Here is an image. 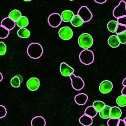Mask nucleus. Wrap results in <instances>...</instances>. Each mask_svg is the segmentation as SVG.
<instances>
[{"mask_svg": "<svg viewBox=\"0 0 126 126\" xmlns=\"http://www.w3.org/2000/svg\"><path fill=\"white\" fill-rule=\"evenodd\" d=\"M31 124L32 126H45L46 121L44 118L41 116H37L32 119Z\"/></svg>", "mask_w": 126, "mask_h": 126, "instance_id": "15", "label": "nucleus"}, {"mask_svg": "<svg viewBox=\"0 0 126 126\" xmlns=\"http://www.w3.org/2000/svg\"><path fill=\"white\" fill-rule=\"evenodd\" d=\"M121 93L122 94L126 96V87L124 86L122 89Z\"/></svg>", "mask_w": 126, "mask_h": 126, "instance_id": "38", "label": "nucleus"}, {"mask_svg": "<svg viewBox=\"0 0 126 126\" xmlns=\"http://www.w3.org/2000/svg\"><path fill=\"white\" fill-rule=\"evenodd\" d=\"M62 20L61 16L57 13L50 14L47 18V21L49 25L53 28L58 27L61 24Z\"/></svg>", "mask_w": 126, "mask_h": 126, "instance_id": "7", "label": "nucleus"}, {"mask_svg": "<svg viewBox=\"0 0 126 126\" xmlns=\"http://www.w3.org/2000/svg\"><path fill=\"white\" fill-rule=\"evenodd\" d=\"M27 51L28 55L31 58L37 59L42 56L43 49L40 44L37 42H32L28 46Z\"/></svg>", "mask_w": 126, "mask_h": 126, "instance_id": "1", "label": "nucleus"}, {"mask_svg": "<svg viewBox=\"0 0 126 126\" xmlns=\"http://www.w3.org/2000/svg\"><path fill=\"white\" fill-rule=\"evenodd\" d=\"M123 120L124 121V122H125V123L126 125V117Z\"/></svg>", "mask_w": 126, "mask_h": 126, "instance_id": "40", "label": "nucleus"}, {"mask_svg": "<svg viewBox=\"0 0 126 126\" xmlns=\"http://www.w3.org/2000/svg\"><path fill=\"white\" fill-rule=\"evenodd\" d=\"M117 19L118 24L126 26V16L120 17Z\"/></svg>", "mask_w": 126, "mask_h": 126, "instance_id": "35", "label": "nucleus"}, {"mask_svg": "<svg viewBox=\"0 0 126 126\" xmlns=\"http://www.w3.org/2000/svg\"></svg>", "mask_w": 126, "mask_h": 126, "instance_id": "42", "label": "nucleus"}, {"mask_svg": "<svg viewBox=\"0 0 126 126\" xmlns=\"http://www.w3.org/2000/svg\"><path fill=\"white\" fill-rule=\"evenodd\" d=\"M9 33V30L0 25V38L1 39L5 38L7 37Z\"/></svg>", "mask_w": 126, "mask_h": 126, "instance_id": "29", "label": "nucleus"}, {"mask_svg": "<svg viewBox=\"0 0 126 126\" xmlns=\"http://www.w3.org/2000/svg\"><path fill=\"white\" fill-rule=\"evenodd\" d=\"M98 112L93 106L87 107L85 109V114L93 118L96 116Z\"/></svg>", "mask_w": 126, "mask_h": 126, "instance_id": "23", "label": "nucleus"}, {"mask_svg": "<svg viewBox=\"0 0 126 126\" xmlns=\"http://www.w3.org/2000/svg\"><path fill=\"white\" fill-rule=\"evenodd\" d=\"M23 81V78L21 75H16L11 79L10 83L13 87L15 88L19 87Z\"/></svg>", "mask_w": 126, "mask_h": 126, "instance_id": "17", "label": "nucleus"}, {"mask_svg": "<svg viewBox=\"0 0 126 126\" xmlns=\"http://www.w3.org/2000/svg\"><path fill=\"white\" fill-rule=\"evenodd\" d=\"M108 44L112 48L118 47L121 43L117 36L112 35L110 36L108 40Z\"/></svg>", "mask_w": 126, "mask_h": 126, "instance_id": "18", "label": "nucleus"}, {"mask_svg": "<svg viewBox=\"0 0 126 126\" xmlns=\"http://www.w3.org/2000/svg\"><path fill=\"white\" fill-rule=\"evenodd\" d=\"M29 21L27 18L24 16H22L16 22L17 25L20 28L24 27L28 24Z\"/></svg>", "mask_w": 126, "mask_h": 126, "instance_id": "25", "label": "nucleus"}, {"mask_svg": "<svg viewBox=\"0 0 126 126\" xmlns=\"http://www.w3.org/2000/svg\"><path fill=\"white\" fill-rule=\"evenodd\" d=\"M118 24L117 21L111 20L109 21L107 24V28L110 32H115L117 26Z\"/></svg>", "mask_w": 126, "mask_h": 126, "instance_id": "26", "label": "nucleus"}, {"mask_svg": "<svg viewBox=\"0 0 126 126\" xmlns=\"http://www.w3.org/2000/svg\"><path fill=\"white\" fill-rule=\"evenodd\" d=\"M58 33L60 37L65 40L70 39L72 37L73 34L72 29L68 26H64L61 28Z\"/></svg>", "mask_w": 126, "mask_h": 126, "instance_id": "8", "label": "nucleus"}, {"mask_svg": "<svg viewBox=\"0 0 126 126\" xmlns=\"http://www.w3.org/2000/svg\"><path fill=\"white\" fill-rule=\"evenodd\" d=\"M117 126H126L125 123L123 119H120Z\"/></svg>", "mask_w": 126, "mask_h": 126, "instance_id": "36", "label": "nucleus"}, {"mask_svg": "<svg viewBox=\"0 0 126 126\" xmlns=\"http://www.w3.org/2000/svg\"><path fill=\"white\" fill-rule=\"evenodd\" d=\"M126 2L121 0L114 8L112 12L113 16L118 19L120 17L126 16Z\"/></svg>", "mask_w": 126, "mask_h": 126, "instance_id": "4", "label": "nucleus"}, {"mask_svg": "<svg viewBox=\"0 0 126 126\" xmlns=\"http://www.w3.org/2000/svg\"><path fill=\"white\" fill-rule=\"evenodd\" d=\"M7 50L6 46L3 42H0V55H2L4 54L6 52Z\"/></svg>", "mask_w": 126, "mask_h": 126, "instance_id": "33", "label": "nucleus"}, {"mask_svg": "<svg viewBox=\"0 0 126 126\" xmlns=\"http://www.w3.org/2000/svg\"><path fill=\"white\" fill-rule=\"evenodd\" d=\"M126 31V26L118 24L115 32L117 34Z\"/></svg>", "mask_w": 126, "mask_h": 126, "instance_id": "32", "label": "nucleus"}, {"mask_svg": "<svg viewBox=\"0 0 126 126\" xmlns=\"http://www.w3.org/2000/svg\"><path fill=\"white\" fill-rule=\"evenodd\" d=\"M120 119L110 118L107 122L108 126H117Z\"/></svg>", "mask_w": 126, "mask_h": 126, "instance_id": "30", "label": "nucleus"}, {"mask_svg": "<svg viewBox=\"0 0 126 126\" xmlns=\"http://www.w3.org/2000/svg\"><path fill=\"white\" fill-rule=\"evenodd\" d=\"M84 22L90 20L93 17V14L90 10L85 6H81L79 9L77 14Z\"/></svg>", "mask_w": 126, "mask_h": 126, "instance_id": "5", "label": "nucleus"}, {"mask_svg": "<svg viewBox=\"0 0 126 126\" xmlns=\"http://www.w3.org/2000/svg\"><path fill=\"white\" fill-rule=\"evenodd\" d=\"M24 1H31V0H24Z\"/></svg>", "mask_w": 126, "mask_h": 126, "instance_id": "41", "label": "nucleus"}, {"mask_svg": "<svg viewBox=\"0 0 126 126\" xmlns=\"http://www.w3.org/2000/svg\"><path fill=\"white\" fill-rule=\"evenodd\" d=\"M94 1L99 4H103L105 3L107 1L106 0H94Z\"/></svg>", "mask_w": 126, "mask_h": 126, "instance_id": "37", "label": "nucleus"}, {"mask_svg": "<svg viewBox=\"0 0 126 126\" xmlns=\"http://www.w3.org/2000/svg\"><path fill=\"white\" fill-rule=\"evenodd\" d=\"M70 22L73 26L77 27L81 26L84 22L80 17L77 15H74Z\"/></svg>", "mask_w": 126, "mask_h": 126, "instance_id": "24", "label": "nucleus"}, {"mask_svg": "<svg viewBox=\"0 0 126 126\" xmlns=\"http://www.w3.org/2000/svg\"><path fill=\"white\" fill-rule=\"evenodd\" d=\"M106 105L104 102L100 100L95 101L93 103V106L98 112L103 108Z\"/></svg>", "mask_w": 126, "mask_h": 126, "instance_id": "27", "label": "nucleus"}, {"mask_svg": "<svg viewBox=\"0 0 126 126\" xmlns=\"http://www.w3.org/2000/svg\"><path fill=\"white\" fill-rule=\"evenodd\" d=\"M0 24V25L9 31L12 30L15 27L16 22L9 17H7L2 20Z\"/></svg>", "mask_w": 126, "mask_h": 126, "instance_id": "12", "label": "nucleus"}, {"mask_svg": "<svg viewBox=\"0 0 126 126\" xmlns=\"http://www.w3.org/2000/svg\"><path fill=\"white\" fill-rule=\"evenodd\" d=\"M40 85V81L39 79L35 77L29 79L26 83V86L30 90L33 91L37 90Z\"/></svg>", "mask_w": 126, "mask_h": 126, "instance_id": "11", "label": "nucleus"}, {"mask_svg": "<svg viewBox=\"0 0 126 126\" xmlns=\"http://www.w3.org/2000/svg\"><path fill=\"white\" fill-rule=\"evenodd\" d=\"M69 77L71 81L72 86L74 89L79 91L84 88L85 83L81 77L76 76L74 74L71 75Z\"/></svg>", "mask_w": 126, "mask_h": 126, "instance_id": "6", "label": "nucleus"}, {"mask_svg": "<svg viewBox=\"0 0 126 126\" xmlns=\"http://www.w3.org/2000/svg\"><path fill=\"white\" fill-rule=\"evenodd\" d=\"M116 102L118 105L120 107L126 106V96L122 94L116 98Z\"/></svg>", "mask_w": 126, "mask_h": 126, "instance_id": "28", "label": "nucleus"}, {"mask_svg": "<svg viewBox=\"0 0 126 126\" xmlns=\"http://www.w3.org/2000/svg\"><path fill=\"white\" fill-rule=\"evenodd\" d=\"M80 61L82 64L89 65L92 63L94 60V55L93 52L88 49L82 51L79 55Z\"/></svg>", "mask_w": 126, "mask_h": 126, "instance_id": "3", "label": "nucleus"}, {"mask_svg": "<svg viewBox=\"0 0 126 126\" xmlns=\"http://www.w3.org/2000/svg\"><path fill=\"white\" fill-rule=\"evenodd\" d=\"M75 15L73 12L70 10H65L63 11L61 14L62 20L64 22L70 21Z\"/></svg>", "mask_w": 126, "mask_h": 126, "instance_id": "14", "label": "nucleus"}, {"mask_svg": "<svg viewBox=\"0 0 126 126\" xmlns=\"http://www.w3.org/2000/svg\"><path fill=\"white\" fill-rule=\"evenodd\" d=\"M79 122L84 126H89L92 124L93 120L92 118L84 114L79 118Z\"/></svg>", "mask_w": 126, "mask_h": 126, "instance_id": "19", "label": "nucleus"}, {"mask_svg": "<svg viewBox=\"0 0 126 126\" xmlns=\"http://www.w3.org/2000/svg\"><path fill=\"white\" fill-rule=\"evenodd\" d=\"M122 115L121 110L119 107L116 106L111 107L110 118L120 119Z\"/></svg>", "mask_w": 126, "mask_h": 126, "instance_id": "16", "label": "nucleus"}, {"mask_svg": "<svg viewBox=\"0 0 126 126\" xmlns=\"http://www.w3.org/2000/svg\"><path fill=\"white\" fill-rule=\"evenodd\" d=\"M111 107L106 105L99 112L100 117L103 119H108L110 118V110Z\"/></svg>", "mask_w": 126, "mask_h": 126, "instance_id": "20", "label": "nucleus"}, {"mask_svg": "<svg viewBox=\"0 0 126 126\" xmlns=\"http://www.w3.org/2000/svg\"><path fill=\"white\" fill-rule=\"evenodd\" d=\"M60 70L62 75L64 77H69L71 75L74 74V72L73 68L64 62L61 63Z\"/></svg>", "mask_w": 126, "mask_h": 126, "instance_id": "10", "label": "nucleus"}, {"mask_svg": "<svg viewBox=\"0 0 126 126\" xmlns=\"http://www.w3.org/2000/svg\"><path fill=\"white\" fill-rule=\"evenodd\" d=\"M122 84L124 86L126 87V77L125 78L123 81Z\"/></svg>", "mask_w": 126, "mask_h": 126, "instance_id": "39", "label": "nucleus"}, {"mask_svg": "<svg viewBox=\"0 0 126 126\" xmlns=\"http://www.w3.org/2000/svg\"><path fill=\"white\" fill-rule=\"evenodd\" d=\"M21 16V12L17 9H14L12 10L8 15V17L15 22H16Z\"/></svg>", "mask_w": 126, "mask_h": 126, "instance_id": "21", "label": "nucleus"}, {"mask_svg": "<svg viewBox=\"0 0 126 126\" xmlns=\"http://www.w3.org/2000/svg\"><path fill=\"white\" fill-rule=\"evenodd\" d=\"M121 43H126V31L117 34Z\"/></svg>", "mask_w": 126, "mask_h": 126, "instance_id": "31", "label": "nucleus"}, {"mask_svg": "<svg viewBox=\"0 0 126 126\" xmlns=\"http://www.w3.org/2000/svg\"><path fill=\"white\" fill-rule=\"evenodd\" d=\"M0 118H2L5 117L6 115L7 111L5 107L3 105L0 106Z\"/></svg>", "mask_w": 126, "mask_h": 126, "instance_id": "34", "label": "nucleus"}, {"mask_svg": "<svg viewBox=\"0 0 126 126\" xmlns=\"http://www.w3.org/2000/svg\"><path fill=\"white\" fill-rule=\"evenodd\" d=\"M88 99V95L84 93H80L76 95L74 97L76 103L80 105L85 104Z\"/></svg>", "mask_w": 126, "mask_h": 126, "instance_id": "13", "label": "nucleus"}, {"mask_svg": "<svg viewBox=\"0 0 126 126\" xmlns=\"http://www.w3.org/2000/svg\"><path fill=\"white\" fill-rule=\"evenodd\" d=\"M78 43L80 47L85 49L90 48L93 43V39L92 36L87 33L81 34L78 39Z\"/></svg>", "mask_w": 126, "mask_h": 126, "instance_id": "2", "label": "nucleus"}, {"mask_svg": "<svg viewBox=\"0 0 126 126\" xmlns=\"http://www.w3.org/2000/svg\"><path fill=\"white\" fill-rule=\"evenodd\" d=\"M17 33L18 36L23 38H27L30 35V31L24 27L20 28L17 30Z\"/></svg>", "mask_w": 126, "mask_h": 126, "instance_id": "22", "label": "nucleus"}, {"mask_svg": "<svg viewBox=\"0 0 126 126\" xmlns=\"http://www.w3.org/2000/svg\"><path fill=\"white\" fill-rule=\"evenodd\" d=\"M113 85L110 81L106 80L102 81L99 87L100 91L103 94H107L109 93L112 90Z\"/></svg>", "mask_w": 126, "mask_h": 126, "instance_id": "9", "label": "nucleus"}]
</instances>
